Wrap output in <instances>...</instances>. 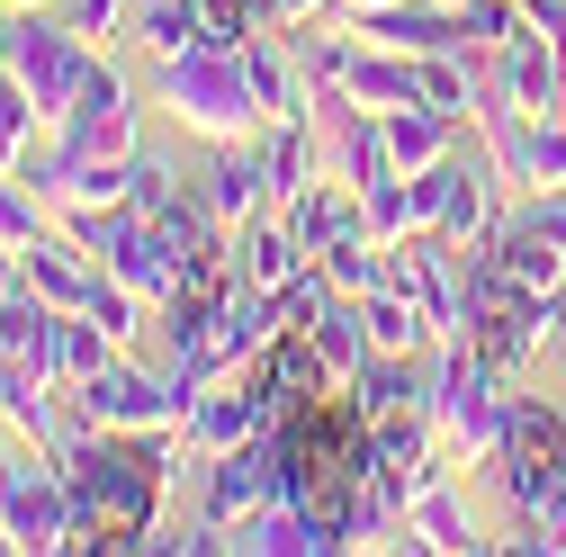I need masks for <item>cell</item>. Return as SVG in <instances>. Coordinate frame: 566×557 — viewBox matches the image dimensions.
I'll return each instance as SVG.
<instances>
[{
	"label": "cell",
	"instance_id": "cell-18",
	"mask_svg": "<svg viewBox=\"0 0 566 557\" xmlns=\"http://www.w3.org/2000/svg\"><path fill=\"white\" fill-rule=\"evenodd\" d=\"M306 261H315V252L289 234V217H279V207H270V217H252V225L234 234V270L252 278V288H289Z\"/></svg>",
	"mask_w": 566,
	"mask_h": 557
},
{
	"label": "cell",
	"instance_id": "cell-25",
	"mask_svg": "<svg viewBox=\"0 0 566 557\" xmlns=\"http://www.w3.org/2000/svg\"><path fill=\"white\" fill-rule=\"evenodd\" d=\"M45 234H54V207H45L19 171H0V243L28 252V243H45Z\"/></svg>",
	"mask_w": 566,
	"mask_h": 557
},
{
	"label": "cell",
	"instance_id": "cell-23",
	"mask_svg": "<svg viewBox=\"0 0 566 557\" xmlns=\"http://www.w3.org/2000/svg\"><path fill=\"white\" fill-rule=\"evenodd\" d=\"M513 36H531L522 28V0H459V54H504Z\"/></svg>",
	"mask_w": 566,
	"mask_h": 557
},
{
	"label": "cell",
	"instance_id": "cell-36",
	"mask_svg": "<svg viewBox=\"0 0 566 557\" xmlns=\"http://www.w3.org/2000/svg\"><path fill=\"white\" fill-rule=\"evenodd\" d=\"M557 73H566V36H557Z\"/></svg>",
	"mask_w": 566,
	"mask_h": 557
},
{
	"label": "cell",
	"instance_id": "cell-21",
	"mask_svg": "<svg viewBox=\"0 0 566 557\" xmlns=\"http://www.w3.org/2000/svg\"><path fill=\"white\" fill-rule=\"evenodd\" d=\"M108 360H117V341L91 315H54V387H91Z\"/></svg>",
	"mask_w": 566,
	"mask_h": 557
},
{
	"label": "cell",
	"instance_id": "cell-11",
	"mask_svg": "<svg viewBox=\"0 0 566 557\" xmlns=\"http://www.w3.org/2000/svg\"><path fill=\"white\" fill-rule=\"evenodd\" d=\"M342 99L369 108V117L413 108V99H422V54H396V45H369V36H360V54H350V73H342Z\"/></svg>",
	"mask_w": 566,
	"mask_h": 557
},
{
	"label": "cell",
	"instance_id": "cell-30",
	"mask_svg": "<svg viewBox=\"0 0 566 557\" xmlns=\"http://www.w3.org/2000/svg\"><path fill=\"white\" fill-rule=\"evenodd\" d=\"M324 10H333V0H270V19H279V28H315Z\"/></svg>",
	"mask_w": 566,
	"mask_h": 557
},
{
	"label": "cell",
	"instance_id": "cell-31",
	"mask_svg": "<svg viewBox=\"0 0 566 557\" xmlns=\"http://www.w3.org/2000/svg\"><path fill=\"white\" fill-rule=\"evenodd\" d=\"M10 288H28V252H10V243H0V297H10Z\"/></svg>",
	"mask_w": 566,
	"mask_h": 557
},
{
	"label": "cell",
	"instance_id": "cell-3",
	"mask_svg": "<svg viewBox=\"0 0 566 557\" xmlns=\"http://www.w3.org/2000/svg\"><path fill=\"white\" fill-rule=\"evenodd\" d=\"M0 63L19 73V91L36 99V117H45V135L63 126V108L82 99V82H91V63H99V45L91 36H73V19H45V10H10V28H0Z\"/></svg>",
	"mask_w": 566,
	"mask_h": 557
},
{
	"label": "cell",
	"instance_id": "cell-37",
	"mask_svg": "<svg viewBox=\"0 0 566 557\" xmlns=\"http://www.w3.org/2000/svg\"><path fill=\"white\" fill-rule=\"evenodd\" d=\"M0 28H10V10H0Z\"/></svg>",
	"mask_w": 566,
	"mask_h": 557
},
{
	"label": "cell",
	"instance_id": "cell-24",
	"mask_svg": "<svg viewBox=\"0 0 566 557\" xmlns=\"http://www.w3.org/2000/svg\"><path fill=\"white\" fill-rule=\"evenodd\" d=\"M36 135H45L36 99L19 91V73H10V63H0V171H19V162L36 154Z\"/></svg>",
	"mask_w": 566,
	"mask_h": 557
},
{
	"label": "cell",
	"instance_id": "cell-8",
	"mask_svg": "<svg viewBox=\"0 0 566 557\" xmlns=\"http://www.w3.org/2000/svg\"><path fill=\"white\" fill-rule=\"evenodd\" d=\"M261 504H279V441H270V432L243 441V450H217V459L198 467V513H207V522L243 530Z\"/></svg>",
	"mask_w": 566,
	"mask_h": 557
},
{
	"label": "cell",
	"instance_id": "cell-7",
	"mask_svg": "<svg viewBox=\"0 0 566 557\" xmlns=\"http://www.w3.org/2000/svg\"><path fill=\"white\" fill-rule=\"evenodd\" d=\"M504 162H494L485 154V135H476V145H459L450 154V198H441V243H459V252H476V243H494V234H504L513 217H504Z\"/></svg>",
	"mask_w": 566,
	"mask_h": 557
},
{
	"label": "cell",
	"instance_id": "cell-32",
	"mask_svg": "<svg viewBox=\"0 0 566 557\" xmlns=\"http://www.w3.org/2000/svg\"><path fill=\"white\" fill-rule=\"evenodd\" d=\"M342 19H369V10H396V0H333Z\"/></svg>",
	"mask_w": 566,
	"mask_h": 557
},
{
	"label": "cell",
	"instance_id": "cell-12",
	"mask_svg": "<svg viewBox=\"0 0 566 557\" xmlns=\"http://www.w3.org/2000/svg\"><path fill=\"white\" fill-rule=\"evenodd\" d=\"M28 288H36L54 315H82V306H91V288H99V261L54 225L45 243H28Z\"/></svg>",
	"mask_w": 566,
	"mask_h": 557
},
{
	"label": "cell",
	"instance_id": "cell-9",
	"mask_svg": "<svg viewBox=\"0 0 566 557\" xmlns=\"http://www.w3.org/2000/svg\"><path fill=\"white\" fill-rule=\"evenodd\" d=\"M485 91L504 99V108H522V117H557V108H566V73H557V45H548V36H513L504 54L485 63Z\"/></svg>",
	"mask_w": 566,
	"mask_h": 557
},
{
	"label": "cell",
	"instance_id": "cell-35",
	"mask_svg": "<svg viewBox=\"0 0 566 557\" xmlns=\"http://www.w3.org/2000/svg\"><path fill=\"white\" fill-rule=\"evenodd\" d=\"M0 432H10V423H0ZM0 467H10V441H0Z\"/></svg>",
	"mask_w": 566,
	"mask_h": 557
},
{
	"label": "cell",
	"instance_id": "cell-20",
	"mask_svg": "<svg viewBox=\"0 0 566 557\" xmlns=\"http://www.w3.org/2000/svg\"><path fill=\"white\" fill-rule=\"evenodd\" d=\"M126 36L145 45L154 63H171V54L207 45V10H198V0H135V28H126Z\"/></svg>",
	"mask_w": 566,
	"mask_h": 557
},
{
	"label": "cell",
	"instance_id": "cell-1",
	"mask_svg": "<svg viewBox=\"0 0 566 557\" xmlns=\"http://www.w3.org/2000/svg\"><path fill=\"white\" fill-rule=\"evenodd\" d=\"M154 99L180 117V135H198V145H252L270 126V108L252 99L243 54H226V45H189V54L154 63Z\"/></svg>",
	"mask_w": 566,
	"mask_h": 557
},
{
	"label": "cell",
	"instance_id": "cell-10",
	"mask_svg": "<svg viewBox=\"0 0 566 557\" xmlns=\"http://www.w3.org/2000/svg\"><path fill=\"white\" fill-rule=\"evenodd\" d=\"M207 207H217V225L243 234L252 217H270V171H261V145H207V171H198Z\"/></svg>",
	"mask_w": 566,
	"mask_h": 557
},
{
	"label": "cell",
	"instance_id": "cell-39",
	"mask_svg": "<svg viewBox=\"0 0 566 557\" xmlns=\"http://www.w3.org/2000/svg\"><path fill=\"white\" fill-rule=\"evenodd\" d=\"M450 10H459V0H450Z\"/></svg>",
	"mask_w": 566,
	"mask_h": 557
},
{
	"label": "cell",
	"instance_id": "cell-19",
	"mask_svg": "<svg viewBox=\"0 0 566 557\" xmlns=\"http://www.w3.org/2000/svg\"><path fill=\"white\" fill-rule=\"evenodd\" d=\"M360 324H369V351H441V333H432V315H422L396 278L378 297H360Z\"/></svg>",
	"mask_w": 566,
	"mask_h": 557
},
{
	"label": "cell",
	"instance_id": "cell-16",
	"mask_svg": "<svg viewBox=\"0 0 566 557\" xmlns=\"http://www.w3.org/2000/svg\"><path fill=\"white\" fill-rule=\"evenodd\" d=\"M297 333L315 341V360H324V378H333V387H350V378L369 369V324H360V297H342V288H333V297L315 306V324H297Z\"/></svg>",
	"mask_w": 566,
	"mask_h": 557
},
{
	"label": "cell",
	"instance_id": "cell-13",
	"mask_svg": "<svg viewBox=\"0 0 566 557\" xmlns=\"http://www.w3.org/2000/svg\"><path fill=\"white\" fill-rule=\"evenodd\" d=\"M369 45H396V54H450L459 45V10L450 0H396V10H369L350 19Z\"/></svg>",
	"mask_w": 566,
	"mask_h": 557
},
{
	"label": "cell",
	"instance_id": "cell-2",
	"mask_svg": "<svg viewBox=\"0 0 566 557\" xmlns=\"http://www.w3.org/2000/svg\"><path fill=\"white\" fill-rule=\"evenodd\" d=\"M504 404H513V378L476 341H441L432 351V423L468 467H494V450H504Z\"/></svg>",
	"mask_w": 566,
	"mask_h": 557
},
{
	"label": "cell",
	"instance_id": "cell-15",
	"mask_svg": "<svg viewBox=\"0 0 566 557\" xmlns=\"http://www.w3.org/2000/svg\"><path fill=\"white\" fill-rule=\"evenodd\" d=\"M378 126H387V154H396V171H432V162H450V154L468 145V135H459V117H450V108H432V99L387 108Z\"/></svg>",
	"mask_w": 566,
	"mask_h": 557
},
{
	"label": "cell",
	"instance_id": "cell-17",
	"mask_svg": "<svg viewBox=\"0 0 566 557\" xmlns=\"http://www.w3.org/2000/svg\"><path fill=\"white\" fill-rule=\"evenodd\" d=\"M252 145H261V171H270V207H297V198L324 180V145H315V126H261Z\"/></svg>",
	"mask_w": 566,
	"mask_h": 557
},
{
	"label": "cell",
	"instance_id": "cell-26",
	"mask_svg": "<svg viewBox=\"0 0 566 557\" xmlns=\"http://www.w3.org/2000/svg\"><path fill=\"white\" fill-rule=\"evenodd\" d=\"M557 180H566V108L531 117V171H522V189H557Z\"/></svg>",
	"mask_w": 566,
	"mask_h": 557
},
{
	"label": "cell",
	"instance_id": "cell-5",
	"mask_svg": "<svg viewBox=\"0 0 566 557\" xmlns=\"http://www.w3.org/2000/svg\"><path fill=\"white\" fill-rule=\"evenodd\" d=\"M279 413H289V404H279V387L261 378V360H243V369H226V378H207V387H198V404H189V423H180V432H189L198 459H217V450L261 441Z\"/></svg>",
	"mask_w": 566,
	"mask_h": 557
},
{
	"label": "cell",
	"instance_id": "cell-14",
	"mask_svg": "<svg viewBox=\"0 0 566 557\" xmlns=\"http://www.w3.org/2000/svg\"><path fill=\"white\" fill-rule=\"evenodd\" d=\"M405 539H413V548H441V557L485 548V539H476V513H468V495H459V476H432V485L405 504Z\"/></svg>",
	"mask_w": 566,
	"mask_h": 557
},
{
	"label": "cell",
	"instance_id": "cell-33",
	"mask_svg": "<svg viewBox=\"0 0 566 557\" xmlns=\"http://www.w3.org/2000/svg\"><path fill=\"white\" fill-rule=\"evenodd\" d=\"M548 333L566 341V278H557V297H548Z\"/></svg>",
	"mask_w": 566,
	"mask_h": 557
},
{
	"label": "cell",
	"instance_id": "cell-28",
	"mask_svg": "<svg viewBox=\"0 0 566 557\" xmlns=\"http://www.w3.org/2000/svg\"><path fill=\"white\" fill-rule=\"evenodd\" d=\"M522 217H531V225L566 252V180H557V189H531V207H522Z\"/></svg>",
	"mask_w": 566,
	"mask_h": 557
},
{
	"label": "cell",
	"instance_id": "cell-29",
	"mask_svg": "<svg viewBox=\"0 0 566 557\" xmlns=\"http://www.w3.org/2000/svg\"><path fill=\"white\" fill-rule=\"evenodd\" d=\"M522 28L557 45V36H566V0H522Z\"/></svg>",
	"mask_w": 566,
	"mask_h": 557
},
{
	"label": "cell",
	"instance_id": "cell-4",
	"mask_svg": "<svg viewBox=\"0 0 566 557\" xmlns=\"http://www.w3.org/2000/svg\"><path fill=\"white\" fill-rule=\"evenodd\" d=\"M0 522H10V548H63L73 539V476H63L54 450L10 441V467H0Z\"/></svg>",
	"mask_w": 566,
	"mask_h": 557
},
{
	"label": "cell",
	"instance_id": "cell-22",
	"mask_svg": "<svg viewBox=\"0 0 566 557\" xmlns=\"http://www.w3.org/2000/svg\"><path fill=\"white\" fill-rule=\"evenodd\" d=\"M261 378L279 387V404H306V396H324V387H333V378H324V360H315V341H306L297 324L261 351Z\"/></svg>",
	"mask_w": 566,
	"mask_h": 557
},
{
	"label": "cell",
	"instance_id": "cell-27",
	"mask_svg": "<svg viewBox=\"0 0 566 557\" xmlns=\"http://www.w3.org/2000/svg\"><path fill=\"white\" fill-rule=\"evenodd\" d=\"M63 19H73V36H91V45H117L135 28V0H63Z\"/></svg>",
	"mask_w": 566,
	"mask_h": 557
},
{
	"label": "cell",
	"instance_id": "cell-6",
	"mask_svg": "<svg viewBox=\"0 0 566 557\" xmlns=\"http://www.w3.org/2000/svg\"><path fill=\"white\" fill-rule=\"evenodd\" d=\"M135 117H145V108H135V82L99 54L91 82H82V99L63 108L54 145H63V154H91V162H126V154H135Z\"/></svg>",
	"mask_w": 566,
	"mask_h": 557
},
{
	"label": "cell",
	"instance_id": "cell-38",
	"mask_svg": "<svg viewBox=\"0 0 566 557\" xmlns=\"http://www.w3.org/2000/svg\"><path fill=\"white\" fill-rule=\"evenodd\" d=\"M0 10H10V0H0Z\"/></svg>",
	"mask_w": 566,
	"mask_h": 557
},
{
	"label": "cell",
	"instance_id": "cell-34",
	"mask_svg": "<svg viewBox=\"0 0 566 557\" xmlns=\"http://www.w3.org/2000/svg\"><path fill=\"white\" fill-rule=\"evenodd\" d=\"M10 10H54V0H10Z\"/></svg>",
	"mask_w": 566,
	"mask_h": 557
}]
</instances>
